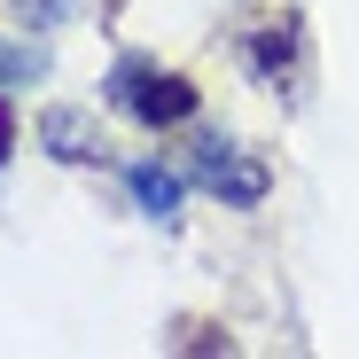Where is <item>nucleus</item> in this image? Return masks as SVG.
<instances>
[{"mask_svg": "<svg viewBox=\"0 0 359 359\" xmlns=\"http://www.w3.org/2000/svg\"><path fill=\"white\" fill-rule=\"evenodd\" d=\"M109 102H126L141 126H188L196 102H203V86H196V79H180V71L141 63V55H126V63L109 71Z\"/></svg>", "mask_w": 359, "mask_h": 359, "instance_id": "f257e3e1", "label": "nucleus"}, {"mask_svg": "<svg viewBox=\"0 0 359 359\" xmlns=\"http://www.w3.org/2000/svg\"><path fill=\"white\" fill-rule=\"evenodd\" d=\"M203 188L219 196V203H234V211H258L266 203V188H273V172L258 164V156H243L234 141H203Z\"/></svg>", "mask_w": 359, "mask_h": 359, "instance_id": "f03ea898", "label": "nucleus"}, {"mask_svg": "<svg viewBox=\"0 0 359 359\" xmlns=\"http://www.w3.org/2000/svg\"><path fill=\"white\" fill-rule=\"evenodd\" d=\"M39 149H47V156H63V164H94V156H102V133H94V117H86V109L55 102V109H39Z\"/></svg>", "mask_w": 359, "mask_h": 359, "instance_id": "7ed1b4c3", "label": "nucleus"}, {"mask_svg": "<svg viewBox=\"0 0 359 359\" xmlns=\"http://www.w3.org/2000/svg\"><path fill=\"white\" fill-rule=\"evenodd\" d=\"M126 188H133V203H141L149 219H172V211H180V180H172L164 164H133Z\"/></svg>", "mask_w": 359, "mask_h": 359, "instance_id": "20e7f679", "label": "nucleus"}, {"mask_svg": "<svg viewBox=\"0 0 359 359\" xmlns=\"http://www.w3.org/2000/svg\"><path fill=\"white\" fill-rule=\"evenodd\" d=\"M32 79H47V47H8L0 39V94H16V86H32Z\"/></svg>", "mask_w": 359, "mask_h": 359, "instance_id": "39448f33", "label": "nucleus"}, {"mask_svg": "<svg viewBox=\"0 0 359 359\" xmlns=\"http://www.w3.org/2000/svg\"><path fill=\"white\" fill-rule=\"evenodd\" d=\"M289 55H297V32H289V24H266V32L250 39V63H258V79H281V71H289Z\"/></svg>", "mask_w": 359, "mask_h": 359, "instance_id": "423d86ee", "label": "nucleus"}, {"mask_svg": "<svg viewBox=\"0 0 359 359\" xmlns=\"http://www.w3.org/2000/svg\"><path fill=\"white\" fill-rule=\"evenodd\" d=\"M71 8H79V0H16V16H24V24H63Z\"/></svg>", "mask_w": 359, "mask_h": 359, "instance_id": "0eeeda50", "label": "nucleus"}, {"mask_svg": "<svg viewBox=\"0 0 359 359\" xmlns=\"http://www.w3.org/2000/svg\"><path fill=\"white\" fill-rule=\"evenodd\" d=\"M8 141H16V126H8V109H0V156H8Z\"/></svg>", "mask_w": 359, "mask_h": 359, "instance_id": "6e6552de", "label": "nucleus"}]
</instances>
